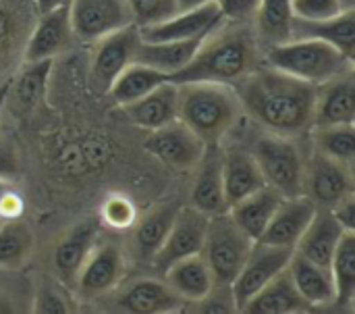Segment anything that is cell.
<instances>
[{
    "label": "cell",
    "mask_w": 355,
    "mask_h": 314,
    "mask_svg": "<svg viewBox=\"0 0 355 314\" xmlns=\"http://www.w3.org/2000/svg\"><path fill=\"white\" fill-rule=\"evenodd\" d=\"M162 81H168V77L162 75L160 71L150 69L139 63H131L116 75V79L112 81V85L108 90V96L119 106H125V104L135 102L137 98L146 96Z\"/></svg>",
    "instance_id": "34"
},
{
    "label": "cell",
    "mask_w": 355,
    "mask_h": 314,
    "mask_svg": "<svg viewBox=\"0 0 355 314\" xmlns=\"http://www.w3.org/2000/svg\"><path fill=\"white\" fill-rule=\"evenodd\" d=\"M250 152L254 154L266 185L275 188L283 198L304 194L306 158L295 138L264 131L252 140Z\"/></svg>",
    "instance_id": "5"
},
{
    "label": "cell",
    "mask_w": 355,
    "mask_h": 314,
    "mask_svg": "<svg viewBox=\"0 0 355 314\" xmlns=\"http://www.w3.org/2000/svg\"><path fill=\"white\" fill-rule=\"evenodd\" d=\"M193 179L189 204L208 217L227 210L225 185H223V146H206Z\"/></svg>",
    "instance_id": "20"
},
{
    "label": "cell",
    "mask_w": 355,
    "mask_h": 314,
    "mask_svg": "<svg viewBox=\"0 0 355 314\" xmlns=\"http://www.w3.org/2000/svg\"><path fill=\"white\" fill-rule=\"evenodd\" d=\"M67 6L75 40L89 46L127 25H135L125 0H69Z\"/></svg>",
    "instance_id": "9"
},
{
    "label": "cell",
    "mask_w": 355,
    "mask_h": 314,
    "mask_svg": "<svg viewBox=\"0 0 355 314\" xmlns=\"http://www.w3.org/2000/svg\"><path fill=\"white\" fill-rule=\"evenodd\" d=\"M137 27L158 23L177 13L175 0H125Z\"/></svg>",
    "instance_id": "40"
},
{
    "label": "cell",
    "mask_w": 355,
    "mask_h": 314,
    "mask_svg": "<svg viewBox=\"0 0 355 314\" xmlns=\"http://www.w3.org/2000/svg\"><path fill=\"white\" fill-rule=\"evenodd\" d=\"M312 311L306 300L295 290L289 271H281L270 279L245 306L241 313L248 314H295Z\"/></svg>",
    "instance_id": "27"
},
{
    "label": "cell",
    "mask_w": 355,
    "mask_h": 314,
    "mask_svg": "<svg viewBox=\"0 0 355 314\" xmlns=\"http://www.w3.org/2000/svg\"><path fill=\"white\" fill-rule=\"evenodd\" d=\"M98 238H100V223L94 219L75 225L71 231H67L60 238V242L52 252V269H54V277L62 286L73 288L77 273L83 267Z\"/></svg>",
    "instance_id": "19"
},
{
    "label": "cell",
    "mask_w": 355,
    "mask_h": 314,
    "mask_svg": "<svg viewBox=\"0 0 355 314\" xmlns=\"http://www.w3.org/2000/svg\"><path fill=\"white\" fill-rule=\"evenodd\" d=\"M146 150L173 171H191L200 163L206 144L179 119L150 131Z\"/></svg>",
    "instance_id": "15"
},
{
    "label": "cell",
    "mask_w": 355,
    "mask_h": 314,
    "mask_svg": "<svg viewBox=\"0 0 355 314\" xmlns=\"http://www.w3.org/2000/svg\"><path fill=\"white\" fill-rule=\"evenodd\" d=\"M8 90H10V79L0 83V115H2V110H4V106L8 102Z\"/></svg>",
    "instance_id": "49"
},
{
    "label": "cell",
    "mask_w": 355,
    "mask_h": 314,
    "mask_svg": "<svg viewBox=\"0 0 355 314\" xmlns=\"http://www.w3.org/2000/svg\"><path fill=\"white\" fill-rule=\"evenodd\" d=\"M162 279L185 304L198 302L214 286L212 273L202 254H193V256L177 261L175 265L168 267Z\"/></svg>",
    "instance_id": "28"
},
{
    "label": "cell",
    "mask_w": 355,
    "mask_h": 314,
    "mask_svg": "<svg viewBox=\"0 0 355 314\" xmlns=\"http://www.w3.org/2000/svg\"><path fill=\"white\" fill-rule=\"evenodd\" d=\"M233 88L243 115L264 131L297 138L312 129L316 85L262 63Z\"/></svg>",
    "instance_id": "1"
},
{
    "label": "cell",
    "mask_w": 355,
    "mask_h": 314,
    "mask_svg": "<svg viewBox=\"0 0 355 314\" xmlns=\"http://www.w3.org/2000/svg\"><path fill=\"white\" fill-rule=\"evenodd\" d=\"M75 311L69 288L56 277H44L37 281L31 294V313L37 314H69Z\"/></svg>",
    "instance_id": "38"
},
{
    "label": "cell",
    "mask_w": 355,
    "mask_h": 314,
    "mask_svg": "<svg viewBox=\"0 0 355 314\" xmlns=\"http://www.w3.org/2000/svg\"><path fill=\"white\" fill-rule=\"evenodd\" d=\"M177 100H179V88L175 81H162L146 96L137 98L135 102H129L123 108L125 117L148 131H154L166 123H173L177 119Z\"/></svg>",
    "instance_id": "22"
},
{
    "label": "cell",
    "mask_w": 355,
    "mask_h": 314,
    "mask_svg": "<svg viewBox=\"0 0 355 314\" xmlns=\"http://www.w3.org/2000/svg\"><path fill=\"white\" fill-rule=\"evenodd\" d=\"M293 252L295 250H289V248L254 242L241 271L237 273V277L231 283L239 313L270 279H275L281 271L287 269Z\"/></svg>",
    "instance_id": "12"
},
{
    "label": "cell",
    "mask_w": 355,
    "mask_h": 314,
    "mask_svg": "<svg viewBox=\"0 0 355 314\" xmlns=\"http://www.w3.org/2000/svg\"><path fill=\"white\" fill-rule=\"evenodd\" d=\"M220 23H225V19L216 2H212L191 10H177L168 19L137 29L144 42H185V40H204Z\"/></svg>",
    "instance_id": "16"
},
{
    "label": "cell",
    "mask_w": 355,
    "mask_h": 314,
    "mask_svg": "<svg viewBox=\"0 0 355 314\" xmlns=\"http://www.w3.org/2000/svg\"><path fill=\"white\" fill-rule=\"evenodd\" d=\"M355 119V67L316 85L314 125H349Z\"/></svg>",
    "instance_id": "17"
},
{
    "label": "cell",
    "mask_w": 355,
    "mask_h": 314,
    "mask_svg": "<svg viewBox=\"0 0 355 314\" xmlns=\"http://www.w3.org/2000/svg\"><path fill=\"white\" fill-rule=\"evenodd\" d=\"M52 60H35V63H21L19 73L10 79L8 96L21 110H29L37 106L46 92V83L50 77Z\"/></svg>",
    "instance_id": "36"
},
{
    "label": "cell",
    "mask_w": 355,
    "mask_h": 314,
    "mask_svg": "<svg viewBox=\"0 0 355 314\" xmlns=\"http://www.w3.org/2000/svg\"><path fill=\"white\" fill-rule=\"evenodd\" d=\"M293 15L306 21H322L331 19L347 8H355L354 0H291Z\"/></svg>",
    "instance_id": "41"
},
{
    "label": "cell",
    "mask_w": 355,
    "mask_h": 314,
    "mask_svg": "<svg viewBox=\"0 0 355 314\" xmlns=\"http://www.w3.org/2000/svg\"><path fill=\"white\" fill-rule=\"evenodd\" d=\"M354 2H355V0H354Z\"/></svg>",
    "instance_id": "50"
},
{
    "label": "cell",
    "mask_w": 355,
    "mask_h": 314,
    "mask_svg": "<svg viewBox=\"0 0 355 314\" xmlns=\"http://www.w3.org/2000/svg\"><path fill=\"white\" fill-rule=\"evenodd\" d=\"M73 40L75 35H73L67 4L37 13L23 44L21 63L54 60L58 54L67 52Z\"/></svg>",
    "instance_id": "14"
},
{
    "label": "cell",
    "mask_w": 355,
    "mask_h": 314,
    "mask_svg": "<svg viewBox=\"0 0 355 314\" xmlns=\"http://www.w3.org/2000/svg\"><path fill=\"white\" fill-rule=\"evenodd\" d=\"M331 213L345 231H355V194L343 198L341 202H337L331 208Z\"/></svg>",
    "instance_id": "45"
},
{
    "label": "cell",
    "mask_w": 355,
    "mask_h": 314,
    "mask_svg": "<svg viewBox=\"0 0 355 314\" xmlns=\"http://www.w3.org/2000/svg\"><path fill=\"white\" fill-rule=\"evenodd\" d=\"M208 221H210V217L206 213L193 208L191 204L179 206L162 246L150 261V265L156 269L158 277H162L168 271V267L175 265L177 261L202 252Z\"/></svg>",
    "instance_id": "10"
},
{
    "label": "cell",
    "mask_w": 355,
    "mask_h": 314,
    "mask_svg": "<svg viewBox=\"0 0 355 314\" xmlns=\"http://www.w3.org/2000/svg\"><path fill=\"white\" fill-rule=\"evenodd\" d=\"M287 271L300 296L310 308H324L337 304V288L329 267H320L293 252Z\"/></svg>",
    "instance_id": "24"
},
{
    "label": "cell",
    "mask_w": 355,
    "mask_h": 314,
    "mask_svg": "<svg viewBox=\"0 0 355 314\" xmlns=\"http://www.w3.org/2000/svg\"><path fill=\"white\" fill-rule=\"evenodd\" d=\"M312 150L354 169L355 163V129L349 125H314L310 131Z\"/></svg>",
    "instance_id": "33"
},
{
    "label": "cell",
    "mask_w": 355,
    "mask_h": 314,
    "mask_svg": "<svg viewBox=\"0 0 355 314\" xmlns=\"http://www.w3.org/2000/svg\"><path fill=\"white\" fill-rule=\"evenodd\" d=\"M33 231L19 217L0 223V271L21 269L33 252Z\"/></svg>",
    "instance_id": "35"
},
{
    "label": "cell",
    "mask_w": 355,
    "mask_h": 314,
    "mask_svg": "<svg viewBox=\"0 0 355 314\" xmlns=\"http://www.w3.org/2000/svg\"><path fill=\"white\" fill-rule=\"evenodd\" d=\"M19 175H21V158L17 148L10 142L0 140V179L15 181Z\"/></svg>",
    "instance_id": "44"
},
{
    "label": "cell",
    "mask_w": 355,
    "mask_h": 314,
    "mask_svg": "<svg viewBox=\"0 0 355 314\" xmlns=\"http://www.w3.org/2000/svg\"><path fill=\"white\" fill-rule=\"evenodd\" d=\"M354 169L337 160H331L312 150L306 158L304 196H308L316 208H333L343 198L355 194Z\"/></svg>",
    "instance_id": "13"
},
{
    "label": "cell",
    "mask_w": 355,
    "mask_h": 314,
    "mask_svg": "<svg viewBox=\"0 0 355 314\" xmlns=\"http://www.w3.org/2000/svg\"><path fill=\"white\" fill-rule=\"evenodd\" d=\"M106 302L102 308L108 313L125 314H164L183 311L185 302L166 286V281L144 277L131 283H121L116 290L100 298Z\"/></svg>",
    "instance_id": "8"
},
{
    "label": "cell",
    "mask_w": 355,
    "mask_h": 314,
    "mask_svg": "<svg viewBox=\"0 0 355 314\" xmlns=\"http://www.w3.org/2000/svg\"><path fill=\"white\" fill-rule=\"evenodd\" d=\"M281 200H283V196L275 188L262 185L260 190L233 202L227 208V213L250 240L258 242L260 236L264 233L266 225L270 223L277 206L281 204Z\"/></svg>",
    "instance_id": "25"
},
{
    "label": "cell",
    "mask_w": 355,
    "mask_h": 314,
    "mask_svg": "<svg viewBox=\"0 0 355 314\" xmlns=\"http://www.w3.org/2000/svg\"><path fill=\"white\" fill-rule=\"evenodd\" d=\"M264 63L252 23H220L198 46L193 58L171 79L181 81H212L235 85Z\"/></svg>",
    "instance_id": "2"
},
{
    "label": "cell",
    "mask_w": 355,
    "mask_h": 314,
    "mask_svg": "<svg viewBox=\"0 0 355 314\" xmlns=\"http://www.w3.org/2000/svg\"><path fill=\"white\" fill-rule=\"evenodd\" d=\"M200 42L202 40H185V42H144L141 40L135 52V63L156 69L168 79H173L193 58Z\"/></svg>",
    "instance_id": "30"
},
{
    "label": "cell",
    "mask_w": 355,
    "mask_h": 314,
    "mask_svg": "<svg viewBox=\"0 0 355 314\" xmlns=\"http://www.w3.org/2000/svg\"><path fill=\"white\" fill-rule=\"evenodd\" d=\"M177 119L206 146L223 144L241 123L243 110L233 85L212 81H181Z\"/></svg>",
    "instance_id": "3"
},
{
    "label": "cell",
    "mask_w": 355,
    "mask_h": 314,
    "mask_svg": "<svg viewBox=\"0 0 355 314\" xmlns=\"http://www.w3.org/2000/svg\"><path fill=\"white\" fill-rule=\"evenodd\" d=\"M69 0H33V6L37 13H44V10H50V8H56V6H62L67 4Z\"/></svg>",
    "instance_id": "48"
},
{
    "label": "cell",
    "mask_w": 355,
    "mask_h": 314,
    "mask_svg": "<svg viewBox=\"0 0 355 314\" xmlns=\"http://www.w3.org/2000/svg\"><path fill=\"white\" fill-rule=\"evenodd\" d=\"M345 233L347 231L339 225V221L333 217L329 208H316L308 229L295 246V254L320 267H331L333 254Z\"/></svg>",
    "instance_id": "23"
},
{
    "label": "cell",
    "mask_w": 355,
    "mask_h": 314,
    "mask_svg": "<svg viewBox=\"0 0 355 314\" xmlns=\"http://www.w3.org/2000/svg\"><path fill=\"white\" fill-rule=\"evenodd\" d=\"M329 269L337 288V304H352L355 298V231H347L341 238Z\"/></svg>",
    "instance_id": "37"
},
{
    "label": "cell",
    "mask_w": 355,
    "mask_h": 314,
    "mask_svg": "<svg viewBox=\"0 0 355 314\" xmlns=\"http://www.w3.org/2000/svg\"><path fill=\"white\" fill-rule=\"evenodd\" d=\"M223 185H225L227 208L233 202L266 185L262 171L254 154L250 152V148L237 146V144L223 146Z\"/></svg>",
    "instance_id": "21"
},
{
    "label": "cell",
    "mask_w": 355,
    "mask_h": 314,
    "mask_svg": "<svg viewBox=\"0 0 355 314\" xmlns=\"http://www.w3.org/2000/svg\"><path fill=\"white\" fill-rule=\"evenodd\" d=\"M291 38H312L327 42L354 58L355 52V8H347L331 19L322 21H306V19H293V31Z\"/></svg>",
    "instance_id": "26"
},
{
    "label": "cell",
    "mask_w": 355,
    "mask_h": 314,
    "mask_svg": "<svg viewBox=\"0 0 355 314\" xmlns=\"http://www.w3.org/2000/svg\"><path fill=\"white\" fill-rule=\"evenodd\" d=\"M179 206L177 204H160L156 208H152L150 213H146L141 217V221H135V231H133V248L137 252V256L141 261H152V256L158 252V248L162 246L173 219L177 215Z\"/></svg>",
    "instance_id": "31"
},
{
    "label": "cell",
    "mask_w": 355,
    "mask_h": 314,
    "mask_svg": "<svg viewBox=\"0 0 355 314\" xmlns=\"http://www.w3.org/2000/svg\"><path fill=\"white\" fill-rule=\"evenodd\" d=\"M264 63L312 85H320L355 67L354 58L335 46L312 38H291L283 44L266 48Z\"/></svg>",
    "instance_id": "4"
},
{
    "label": "cell",
    "mask_w": 355,
    "mask_h": 314,
    "mask_svg": "<svg viewBox=\"0 0 355 314\" xmlns=\"http://www.w3.org/2000/svg\"><path fill=\"white\" fill-rule=\"evenodd\" d=\"M223 19L229 23H252L260 0H214Z\"/></svg>",
    "instance_id": "43"
},
{
    "label": "cell",
    "mask_w": 355,
    "mask_h": 314,
    "mask_svg": "<svg viewBox=\"0 0 355 314\" xmlns=\"http://www.w3.org/2000/svg\"><path fill=\"white\" fill-rule=\"evenodd\" d=\"M25 4H33V0H0V73L8 69L15 50H23L33 25V21H23L27 17Z\"/></svg>",
    "instance_id": "32"
},
{
    "label": "cell",
    "mask_w": 355,
    "mask_h": 314,
    "mask_svg": "<svg viewBox=\"0 0 355 314\" xmlns=\"http://www.w3.org/2000/svg\"><path fill=\"white\" fill-rule=\"evenodd\" d=\"M314 213H316V204L304 194L283 198L258 242L295 250V246H297L300 238L304 236V231L308 229Z\"/></svg>",
    "instance_id": "18"
},
{
    "label": "cell",
    "mask_w": 355,
    "mask_h": 314,
    "mask_svg": "<svg viewBox=\"0 0 355 314\" xmlns=\"http://www.w3.org/2000/svg\"><path fill=\"white\" fill-rule=\"evenodd\" d=\"M125 275H127L125 250L112 240L102 242L98 238L83 267L77 273L73 290L83 300H100L102 296L116 290L123 283Z\"/></svg>",
    "instance_id": "7"
},
{
    "label": "cell",
    "mask_w": 355,
    "mask_h": 314,
    "mask_svg": "<svg viewBox=\"0 0 355 314\" xmlns=\"http://www.w3.org/2000/svg\"><path fill=\"white\" fill-rule=\"evenodd\" d=\"M137 221V208L131 198L123 194H110L104 198L100 206V223L108 225L110 229L123 231L133 227Z\"/></svg>",
    "instance_id": "39"
},
{
    "label": "cell",
    "mask_w": 355,
    "mask_h": 314,
    "mask_svg": "<svg viewBox=\"0 0 355 314\" xmlns=\"http://www.w3.org/2000/svg\"><path fill=\"white\" fill-rule=\"evenodd\" d=\"M193 308L189 311H196V313H208V314H233L239 313L237 311V302H235V296H233V288L231 286H225V283H214L208 294L204 298H200L198 302L189 304Z\"/></svg>",
    "instance_id": "42"
},
{
    "label": "cell",
    "mask_w": 355,
    "mask_h": 314,
    "mask_svg": "<svg viewBox=\"0 0 355 314\" xmlns=\"http://www.w3.org/2000/svg\"><path fill=\"white\" fill-rule=\"evenodd\" d=\"M293 19L295 15L291 0H260L252 19V29L260 46L266 50L291 40Z\"/></svg>",
    "instance_id": "29"
},
{
    "label": "cell",
    "mask_w": 355,
    "mask_h": 314,
    "mask_svg": "<svg viewBox=\"0 0 355 314\" xmlns=\"http://www.w3.org/2000/svg\"><path fill=\"white\" fill-rule=\"evenodd\" d=\"M137 25H127L98 42L92 44L89 56V81L100 94H108L116 75L135 63V52L139 46Z\"/></svg>",
    "instance_id": "11"
},
{
    "label": "cell",
    "mask_w": 355,
    "mask_h": 314,
    "mask_svg": "<svg viewBox=\"0 0 355 314\" xmlns=\"http://www.w3.org/2000/svg\"><path fill=\"white\" fill-rule=\"evenodd\" d=\"M23 308L19 306V298H15L8 290L0 288V314L21 313Z\"/></svg>",
    "instance_id": "46"
},
{
    "label": "cell",
    "mask_w": 355,
    "mask_h": 314,
    "mask_svg": "<svg viewBox=\"0 0 355 314\" xmlns=\"http://www.w3.org/2000/svg\"><path fill=\"white\" fill-rule=\"evenodd\" d=\"M254 240H250L229 217V213L212 215L206 229V240L202 246V256L212 273L214 283L231 286L241 271Z\"/></svg>",
    "instance_id": "6"
},
{
    "label": "cell",
    "mask_w": 355,
    "mask_h": 314,
    "mask_svg": "<svg viewBox=\"0 0 355 314\" xmlns=\"http://www.w3.org/2000/svg\"><path fill=\"white\" fill-rule=\"evenodd\" d=\"M175 2H177V10H191V8L212 4L214 0H175Z\"/></svg>",
    "instance_id": "47"
}]
</instances>
